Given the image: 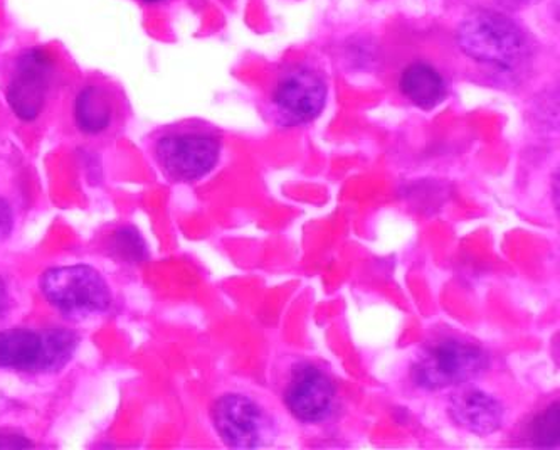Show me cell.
Instances as JSON below:
<instances>
[{"mask_svg":"<svg viewBox=\"0 0 560 450\" xmlns=\"http://www.w3.org/2000/svg\"><path fill=\"white\" fill-rule=\"evenodd\" d=\"M152 152L167 180L196 183L219 164L221 139L208 127L171 128L153 142Z\"/></svg>","mask_w":560,"mask_h":450,"instance_id":"cell-4","label":"cell"},{"mask_svg":"<svg viewBox=\"0 0 560 450\" xmlns=\"http://www.w3.org/2000/svg\"><path fill=\"white\" fill-rule=\"evenodd\" d=\"M147 4H156V2H162V0H143Z\"/></svg>","mask_w":560,"mask_h":450,"instance_id":"cell-18","label":"cell"},{"mask_svg":"<svg viewBox=\"0 0 560 450\" xmlns=\"http://www.w3.org/2000/svg\"><path fill=\"white\" fill-rule=\"evenodd\" d=\"M450 417L468 432L490 436L503 427L505 408L499 399L483 390L462 389L450 400Z\"/></svg>","mask_w":560,"mask_h":450,"instance_id":"cell-10","label":"cell"},{"mask_svg":"<svg viewBox=\"0 0 560 450\" xmlns=\"http://www.w3.org/2000/svg\"><path fill=\"white\" fill-rule=\"evenodd\" d=\"M39 289L48 304L68 318L105 314L114 304L106 278L92 265L48 268L40 275Z\"/></svg>","mask_w":560,"mask_h":450,"instance_id":"cell-5","label":"cell"},{"mask_svg":"<svg viewBox=\"0 0 560 450\" xmlns=\"http://www.w3.org/2000/svg\"><path fill=\"white\" fill-rule=\"evenodd\" d=\"M9 309H11V296H9L8 284L0 277V321L8 318Z\"/></svg>","mask_w":560,"mask_h":450,"instance_id":"cell-17","label":"cell"},{"mask_svg":"<svg viewBox=\"0 0 560 450\" xmlns=\"http://www.w3.org/2000/svg\"><path fill=\"white\" fill-rule=\"evenodd\" d=\"M335 384L322 368L302 362L291 371L283 402L296 420L318 424L328 418L334 408Z\"/></svg>","mask_w":560,"mask_h":450,"instance_id":"cell-9","label":"cell"},{"mask_svg":"<svg viewBox=\"0 0 560 450\" xmlns=\"http://www.w3.org/2000/svg\"><path fill=\"white\" fill-rule=\"evenodd\" d=\"M528 432L535 447H559V402L552 403L542 414L537 415L532 420Z\"/></svg>","mask_w":560,"mask_h":450,"instance_id":"cell-14","label":"cell"},{"mask_svg":"<svg viewBox=\"0 0 560 450\" xmlns=\"http://www.w3.org/2000/svg\"><path fill=\"white\" fill-rule=\"evenodd\" d=\"M327 103V83L324 77L308 67L288 70L273 92V105L284 125L308 124L324 112Z\"/></svg>","mask_w":560,"mask_h":450,"instance_id":"cell-8","label":"cell"},{"mask_svg":"<svg viewBox=\"0 0 560 450\" xmlns=\"http://www.w3.org/2000/svg\"><path fill=\"white\" fill-rule=\"evenodd\" d=\"M34 447L33 440L21 434H0V449H30Z\"/></svg>","mask_w":560,"mask_h":450,"instance_id":"cell-16","label":"cell"},{"mask_svg":"<svg viewBox=\"0 0 560 450\" xmlns=\"http://www.w3.org/2000/svg\"><path fill=\"white\" fill-rule=\"evenodd\" d=\"M52 78V59L39 48L27 49L15 59L8 83V102L21 120L33 122L43 112Z\"/></svg>","mask_w":560,"mask_h":450,"instance_id":"cell-7","label":"cell"},{"mask_svg":"<svg viewBox=\"0 0 560 450\" xmlns=\"http://www.w3.org/2000/svg\"><path fill=\"white\" fill-rule=\"evenodd\" d=\"M117 242L118 249H120L125 255H130L131 258H137V261L145 258L147 246L145 243H143V240L140 239V234L137 233V231L128 230V228L118 231Z\"/></svg>","mask_w":560,"mask_h":450,"instance_id":"cell-15","label":"cell"},{"mask_svg":"<svg viewBox=\"0 0 560 450\" xmlns=\"http://www.w3.org/2000/svg\"><path fill=\"white\" fill-rule=\"evenodd\" d=\"M80 337L66 327L37 331L11 327L0 331V370L18 373H55L71 361Z\"/></svg>","mask_w":560,"mask_h":450,"instance_id":"cell-2","label":"cell"},{"mask_svg":"<svg viewBox=\"0 0 560 450\" xmlns=\"http://www.w3.org/2000/svg\"><path fill=\"white\" fill-rule=\"evenodd\" d=\"M399 89L421 111H434L447 96L443 74L425 62L409 65L400 74Z\"/></svg>","mask_w":560,"mask_h":450,"instance_id":"cell-12","label":"cell"},{"mask_svg":"<svg viewBox=\"0 0 560 450\" xmlns=\"http://www.w3.org/2000/svg\"><path fill=\"white\" fill-rule=\"evenodd\" d=\"M490 367V358L481 346L456 336L431 341L419 351L411 377L425 392L462 386L477 380Z\"/></svg>","mask_w":560,"mask_h":450,"instance_id":"cell-3","label":"cell"},{"mask_svg":"<svg viewBox=\"0 0 560 450\" xmlns=\"http://www.w3.org/2000/svg\"><path fill=\"white\" fill-rule=\"evenodd\" d=\"M19 181L11 158L0 149V240L8 239L18 220Z\"/></svg>","mask_w":560,"mask_h":450,"instance_id":"cell-13","label":"cell"},{"mask_svg":"<svg viewBox=\"0 0 560 450\" xmlns=\"http://www.w3.org/2000/svg\"><path fill=\"white\" fill-rule=\"evenodd\" d=\"M117 99L106 84H86L74 100V120L81 132L100 136L114 125Z\"/></svg>","mask_w":560,"mask_h":450,"instance_id":"cell-11","label":"cell"},{"mask_svg":"<svg viewBox=\"0 0 560 450\" xmlns=\"http://www.w3.org/2000/svg\"><path fill=\"white\" fill-rule=\"evenodd\" d=\"M458 45L468 58L502 71L517 70L528 55L524 31L505 14L493 11L469 14L459 26Z\"/></svg>","mask_w":560,"mask_h":450,"instance_id":"cell-1","label":"cell"},{"mask_svg":"<svg viewBox=\"0 0 560 450\" xmlns=\"http://www.w3.org/2000/svg\"><path fill=\"white\" fill-rule=\"evenodd\" d=\"M211 418L219 439L233 449H256L275 437L273 418L258 402L241 393L215 400Z\"/></svg>","mask_w":560,"mask_h":450,"instance_id":"cell-6","label":"cell"}]
</instances>
